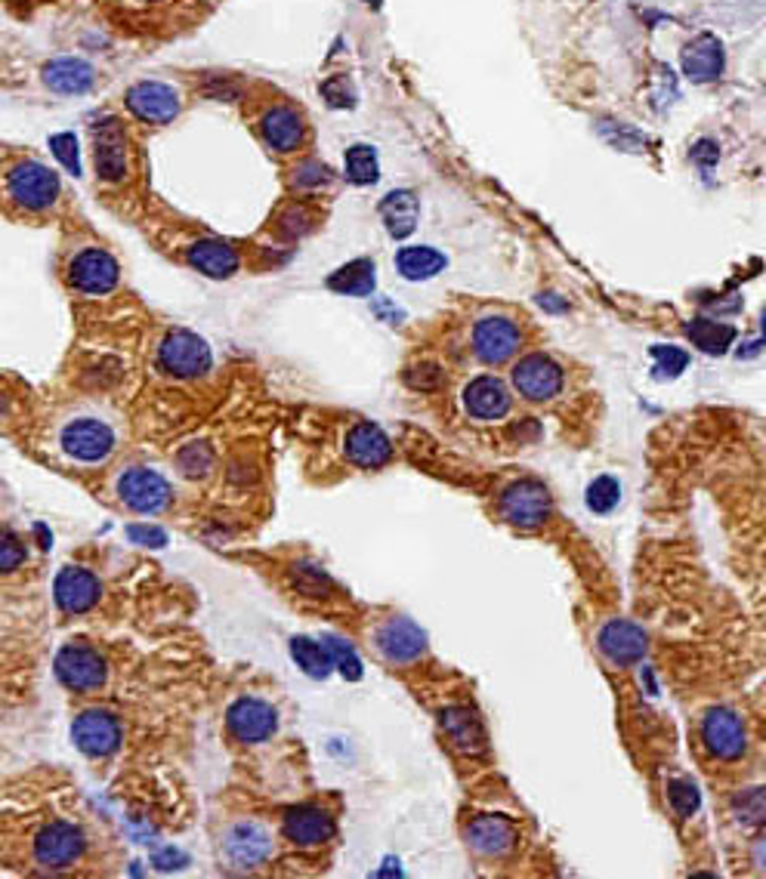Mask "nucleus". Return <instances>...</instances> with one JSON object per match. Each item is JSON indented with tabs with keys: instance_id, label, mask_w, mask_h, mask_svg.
I'll use <instances>...</instances> for the list:
<instances>
[{
	"instance_id": "46",
	"label": "nucleus",
	"mask_w": 766,
	"mask_h": 879,
	"mask_svg": "<svg viewBox=\"0 0 766 879\" xmlns=\"http://www.w3.org/2000/svg\"><path fill=\"white\" fill-rule=\"evenodd\" d=\"M53 149H56V155L62 158V164H66L69 170H75V174H78V142H75V136L71 134L56 136Z\"/></svg>"
},
{
	"instance_id": "40",
	"label": "nucleus",
	"mask_w": 766,
	"mask_h": 879,
	"mask_svg": "<svg viewBox=\"0 0 766 879\" xmlns=\"http://www.w3.org/2000/svg\"><path fill=\"white\" fill-rule=\"evenodd\" d=\"M652 358H656V374L661 379L680 377L686 365H689V355L684 349H677V346H656Z\"/></svg>"
},
{
	"instance_id": "5",
	"label": "nucleus",
	"mask_w": 766,
	"mask_h": 879,
	"mask_svg": "<svg viewBox=\"0 0 766 879\" xmlns=\"http://www.w3.org/2000/svg\"><path fill=\"white\" fill-rule=\"evenodd\" d=\"M66 278H69V285L78 294L99 297V294H109V290L118 287V282H121V266H118V259L111 257L109 250H102V247H84V250H78L69 259Z\"/></svg>"
},
{
	"instance_id": "24",
	"label": "nucleus",
	"mask_w": 766,
	"mask_h": 879,
	"mask_svg": "<svg viewBox=\"0 0 766 879\" xmlns=\"http://www.w3.org/2000/svg\"><path fill=\"white\" fill-rule=\"evenodd\" d=\"M467 842L473 852L485 855V858H501L517 846V827L501 814H479L467 827Z\"/></svg>"
},
{
	"instance_id": "28",
	"label": "nucleus",
	"mask_w": 766,
	"mask_h": 879,
	"mask_svg": "<svg viewBox=\"0 0 766 879\" xmlns=\"http://www.w3.org/2000/svg\"><path fill=\"white\" fill-rule=\"evenodd\" d=\"M96 81V71L84 59H56L43 68V83L62 96L87 93Z\"/></svg>"
},
{
	"instance_id": "20",
	"label": "nucleus",
	"mask_w": 766,
	"mask_h": 879,
	"mask_svg": "<svg viewBox=\"0 0 766 879\" xmlns=\"http://www.w3.org/2000/svg\"><path fill=\"white\" fill-rule=\"evenodd\" d=\"M513 405V395L507 389L504 379L498 377H477L470 379V386L464 389V407L470 417L477 419H501L507 417V411Z\"/></svg>"
},
{
	"instance_id": "37",
	"label": "nucleus",
	"mask_w": 766,
	"mask_h": 879,
	"mask_svg": "<svg viewBox=\"0 0 766 879\" xmlns=\"http://www.w3.org/2000/svg\"><path fill=\"white\" fill-rule=\"evenodd\" d=\"M28 562V546L13 531L0 527V574H13Z\"/></svg>"
},
{
	"instance_id": "15",
	"label": "nucleus",
	"mask_w": 766,
	"mask_h": 879,
	"mask_svg": "<svg viewBox=\"0 0 766 879\" xmlns=\"http://www.w3.org/2000/svg\"><path fill=\"white\" fill-rule=\"evenodd\" d=\"M226 725H229V731H233L242 744H261V741H266L273 734L275 725H278V713L266 701L242 698V701L229 707Z\"/></svg>"
},
{
	"instance_id": "47",
	"label": "nucleus",
	"mask_w": 766,
	"mask_h": 879,
	"mask_svg": "<svg viewBox=\"0 0 766 879\" xmlns=\"http://www.w3.org/2000/svg\"><path fill=\"white\" fill-rule=\"evenodd\" d=\"M322 93L328 96L331 106H337V109H343V106H353V93L346 90V78H334V81H328L325 87H322Z\"/></svg>"
},
{
	"instance_id": "2",
	"label": "nucleus",
	"mask_w": 766,
	"mask_h": 879,
	"mask_svg": "<svg viewBox=\"0 0 766 879\" xmlns=\"http://www.w3.org/2000/svg\"><path fill=\"white\" fill-rule=\"evenodd\" d=\"M59 176L41 161H19L7 174V195L28 214H43L59 201Z\"/></svg>"
},
{
	"instance_id": "17",
	"label": "nucleus",
	"mask_w": 766,
	"mask_h": 879,
	"mask_svg": "<svg viewBox=\"0 0 766 879\" xmlns=\"http://www.w3.org/2000/svg\"><path fill=\"white\" fill-rule=\"evenodd\" d=\"M600 651L616 666H634L646 658V633L630 621H609L597 636Z\"/></svg>"
},
{
	"instance_id": "31",
	"label": "nucleus",
	"mask_w": 766,
	"mask_h": 879,
	"mask_svg": "<svg viewBox=\"0 0 766 879\" xmlns=\"http://www.w3.org/2000/svg\"><path fill=\"white\" fill-rule=\"evenodd\" d=\"M686 337L693 339V346L708 355H720L733 346L736 339V327L726 322H714V318H693L686 325Z\"/></svg>"
},
{
	"instance_id": "10",
	"label": "nucleus",
	"mask_w": 766,
	"mask_h": 879,
	"mask_svg": "<svg viewBox=\"0 0 766 879\" xmlns=\"http://www.w3.org/2000/svg\"><path fill=\"white\" fill-rule=\"evenodd\" d=\"M127 111L143 124H170L183 109L177 87L161 81H139L124 96Z\"/></svg>"
},
{
	"instance_id": "21",
	"label": "nucleus",
	"mask_w": 766,
	"mask_h": 879,
	"mask_svg": "<svg viewBox=\"0 0 766 879\" xmlns=\"http://www.w3.org/2000/svg\"><path fill=\"white\" fill-rule=\"evenodd\" d=\"M223 846H226V855H229V861L235 867H257L273 855V839L254 821H242V824L229 827Z\"/></svg>"
},
{
	"instance_id": "41",
	"label": "nucleus",
	"mask_w": 766,
	"mask_h": 879,
	"mask_svg": "<svg viewBox=\"0 0 766 879\" xmlns=\"http://www.w3.org/2000/svg\"><path fill=\"white\" fill-rule=\"evenodd\" d=\"M405 383H409L411 389H424V393L439 389V386H442V367L433 365V362L411 365L409 371H405Z\"/></svg>"
},
{
	"instance_id": "42",
	"label": "nucleus",
	"mask_w": 766,
	"mask_h": 879,
	"mask_svg": "<svg viewBox=\"0 0 766 879\" xmlns=\"http://www.w3.org/2000/svg\"><path fill=\"white\" fill-rule=\"evenodd\" d=\"M294 583H297V590L306 595H325L331 586L328 577H325L318 569H313V565H297V571H294Z\"/></svg>"
},
{
	"instance_id": "49",
	"label": "nucleus",
	"mask_w": 766,
	"mask_h": 879,
	"mask_svg": "<svg viewBox=\"0 0 766 879\" xmlns=\"http://www.w3.org/2000/svg\"><path fill=\"white\" fill-rule=\"evenodd\" d=\"M541 306H548V309H566V303H557V299H553V294L541 297Z\"/></svg>"
},
{
	"instance_id": "33",
	"label": "nucleus",
	"mask_w": 766,
	"mask_h": 879,
	"mask_svg": "<svg viewBox=\"0 0 766 879\" xmlns=\"http://www.w3.org/2000/svg\"><path fill=\"white\" fill-rule=\"evenodd\" d=\"M343 170H346V179L356 182V186H371L377 182L381 176V164H377V151L359 142L353 149H346V158H343Z\"/></svg>"
},
{
	"instance_id": "32",
	"label": "nucleus",
	"mask_w": 766,
	"mask_h": 879,
	"mask_svg": "<svg viewBox=\"0 0 766 879\" xmlns=\"http://www.w3.org/2000/svg\"><path fill=\"white\" fill-rule=\"evenodd\" d=\"M331 287L337 294H346V297H369L374 290V263L371 259H356V263L343 266L341 271L331 275Z\"/></svg>"
},
{
	"instance_id": "12",
	"label": "nucleus",
	"mask_w": 766,
	"mask_h": 879,
	"mask_svg": "<svg viewBox=\"0 0 766 879\" xmlns=\"http://www.w3.org/2000/svg\"><path fill=\"white\" fill-rule=\"evenodd\" d=\"M513 386L529 402H550L562 389V367L541 352H532L513 365Z\"/></svg>"
},
{
	"instance_id": "50",
	"label": "nucleus",
	"mask_w": 766,
	"mask_h": 879,
	"mask_svg": "<svg viewBox=\"0 0 766 879\" xmlns=\"http://www.w3.org/2000/svg\"><path fill=\"white\" fill-rule=\"evenodd\" d=\"M0 414H3V398H0Z\"/></svg>"
},
{
	"instance_id": "23",
	"label": "nucleus",
	"mask_w": 766,
	"mask_h": 879,
	"mask_svg": "<svg viewBox=\"0 0 766 879\" xmlns=\"http://www.w3.org/2000/svg\"><path fill=\"white\" fill-rule=\"evenodd\" d=\"M53 593L56 605L66 614H84V611H90L99 602V581L87 569L69 565V569L59 571Z\"/></svg>"
},
{
	"instance_id": "13",
	"label": "nucleus",
	"mask_w": 766,
	"mask_h": 879,
	"mask_svg": "<svg viewBox=\"0 0 766 879\" xmlns=\"http://www.w3.org/2000/svg\"><path fill=\"white\" fill-rule=\"evenodd\" d=\"M71 738L81 753L94 759L111 757L121 747V722L109 710H84L71 725Z\"/></svg>"
},
{
	"instance_id": "44",
	"label": "nucleus",
	"mask_w": 766,
	"mask_h": 879,
	"mask_svg": "<svg viewBox=\"0 0 766 879\" xmlns=\"http://www.w3.org/2000/svg\"><path fill=\"white\" fill-rule=\"evenodd\" d=\"M294 174H297L294 176V182H297V186H303V189H315V186H322V182H328L331 179L328 167H325V164H318V161L301 164Z\"/></svg>"
},
{
	"instance_id": "18",
	"label": "nucleus",
	"mask_w": 766,
	"mask_h": 879,
	"mask_svg": "<svg viewBox=\"0 0 766 879\" xmlns=\"http://www.w3.org/2000/svg\"><path fill=\"white\" fill-rule=\"evenodd\" d=\"M282 830L294 846L313 849V846H322L334 837V818L322 806H297L285 814Z\"/></svg>"
},
{
	"instance_id": "19",
	"label": "nucleus",
	"mask_w": 766,
	"mask_h": 879,
	"mask_svg": "<svg viewBox=\"0 0 766 879\" xmlns=\"http://www.w3.org/2000/svg\"><path fill=\"white\" fill-rule=\"evenodd\" d=\"M261 136L263 142L269 146L278 155H287V151H297L306 139V124H303V115L291 106H273L261 118Z\"/></svg>"
},
{
	"instance_id": "48",
	"label": "nucleus",
	"mask_w": 766,
	"mask_h": 879,
	"mask_svg": "<svg viewBox=\"0 0 766 879\" xmlns=\"http://www.w3.org/2000/svg\"><path fill=\"white\" fill-rule=\"evenodd\" d=\"M693 158H696L701 167H711V164H717V158H720V149H717L714 139H698L696 146H693Z\"/></svg>"
},
{
	"instance_id": "38",
	"label": "nucleus",
	"mask_w": 766,
	"mask_h": 879,
	"mask_svg": "<svg viewBox=\"0 0 766 879\" xmlns=\"http://www.w3.org/2000/svg\"><path fill=\"white\" fill-rule=\"evenodd\" d=\"M668 802H670V809L680 814V818H693V814L698 812V802H701V797H698V787L693 784V781L677 778V781H670L668 784Z\"/></svg>"
},
{
	"instance_id": "3",
	"label": "nucleus",
	"mask_w": 766,
	"mask_h": 879,
	"mask_svg": "<svg viewBox=\"0 0 766 879\" xmlns=\"http://www.w3.org/2000/svg\"><path fill=\"white\" fill-rule=\"evenodd\" d=\"M115 442H118L115 429L99 417H75L69 423H62V429H59L62 454L78 463L109 461Z\"/></svg>"
},
{
	"instance_id": "16",
	"label": "nucleus",
	"mask_w": 766,
	"mask_h": 879,
	"mask_svg": "<svg viewBox=\"0 0 766 879\" xmlns=\"http://www.w3.org/2000/svg\"><path fill=\"white\" fill-rule=\"evenodd\" d=\"M377 651L390 663H411L418 661L426 651L424 630L409 618H390L377 630Z\"/></svg>"
},
{
	"instance_id": "25",
	"label": "nucleus",
	"mask_w": 766,
	"mask_h": 879,
	"mask_svg": "<svg viewBox=\"0 0 766 879\" xmlns=\"http://www.w3.org/2000/svg\"><path fill=\"white\" fill-rule=\"evenodd\" d=\"M343 451H346L350 463H356L362 470H377V466H383V463L393 457L390 438H386L381 426H374V423H356V426L346 433Z\"/></svg>"
},
{
	"instance_id": "6",
	"label": "nucleus",
	"mask_w": 766,
	"mask_h": 879,
	"mask_svg": "<svg viewBox=\"0 0 766 879\" xmlns=\"http://www.w3.org/2000/svg\"><path fill=\"white\" fill-rule=\"evenodd\" d=\"M158 365L179 379H195L210 371V346L189 330H174L158 346Z\"/></svg>"
},
{
	"instance_id": "26",
	"label": "nucleus",
	"mask_w": 766,
	"mask_h": 879,
	"mask_svg": "<svg viewBox=\"0 0 766 879\" xmlns=\"http://www.w3.org/2000/svg\"><path fill=\"white\" fill-rule=\"evenodd\" d=\"M186 259H189L192 269H198L207 278H233L242 259L235 254L233 244L219 241V238H202L195 241L186 250Z\"/></svg>"
},
{
	"instance_id": "39",
	"label": "nucleus",
	"mask_w": 766,
	"mask_h": 879,
	"mask_svg": "<svg viewBox=\"0 0 766 879\" xmlns=\"http://www.w3.org/2000/svg\"><path fill=\"white\" fill-rule=\"evenodd\" d=\"M325 649H328L331 663H334V666L341 670L343 676H346V679H359V676H362V661H359L356 651L350 649V645H346L343 639L328 636V639H325Z\"/></svg>"
},
{
	"instance_id": "9",
	"label": "nucleus",
	"mask_w": 766,
	"mask_h": 879,
	"mask_svg": "<svg viewBox=\"0 0 766 879\" xmlns=\"http://www.w3.org/2000/svg\"><path fill=\"white\" fill-rule=\"evenodd\" d=\"M118 497L134 513L155 515L167 510V503H170V485L165 482V475H158L155 470L134 466V470H124L118 475Z\"/></svg>"
},
{
	"instance_id": "36",
	"label": "nucleus",
	"mask_w": 766,
	"mask_h": 879,
	"mask_svg": "<svg viewBox=\"0 0 766 879\" xmlns=\"http://www.w3.org/2000/svg\"><path fill=\"white\" fill-rule=\"evenodd\" d=\"M621 501V485H618L612 475H600L597 482H590L588 487V510L593 513H612Z\"/></svg>"
},
{
	"instance_id": "30",
	"label": "nucleus",
	"mask_w": 766,
	"mask_h": 879,
	"mask_svg": "<svg viewBox=\"0 0 766 879\" xmlns=\"http://www.w3.org/2000/svg\"><path fill=\"white\" fill-rule=\"evenodd\" d=\"M445 266H449L445 254H439L436 247H426V244H411V247H402L396 254L399 275L409 278V282H426V278L439 275Z\"/></svg>"
},
{
	"instance_id": "35",
	"label": "nucleus",
	"mask_w": 766,
	"mask_h": 879,
	"mask_svg": "<svg viewBox=\"0 0 766 879\" xmlns=\"http://www.w3.org/2000/svg\"><path fill=\"white\" fill-rule=\"evenodd\" d=\"M179 473L189 475V478H205L214 470V451L205 442H192L177 454Z\"/></svg>"
},
{
	"instance_id": "1",
	"label": "nucleus",
	"mask_w": 766,
	"mask_h": 879,
	"mask_svg": "<svg viewBox=\"0 0 766 879\" xmlns=\"http://www.w3.org/2000/svg\"><path fill=\"white\" fill-rule=\"evenodd\" d=\"M87 852V837L78 824L66 818L43 821L28 837V861L41 873H66Z\"/></svg>"
},
{
	"instance_id": "27",
	"label": "nucleus",
	"mask_w": 766,
	"mask_h": 879,
	"mask_svg": "<svg viewBox=\"0 0 766 879\" xmlns=\"http://www.w3.org/2000/svg\"><path fill=\"white\" fill-rule=\"evenodd\" d=\"M442 729L449 734V741L461 753H467V757H479L489 747L485 729H482V722H479V717L470 707H449V710H442Z\"/></svg>"
},
{
	"instance_id": "29",
	"label": "nucleus",
	"mask_w": 766,
	"mask_h": 879,
	"mask_svg": "<svg viewBox=\"0 0 766 879\" xmlns=\"http://www.w3.org/2000/svg\"><path fill=\"white\" fill-rule=\"evenodd\" d=\"M418 217H421V201L411 189L390 191L381 201V219L393 238H409L418 229Z\"/></svg>"
},
{
	"instance_id": "8",
	"label": "nucleus",
	"mask_w": 766,
	"mask_h": 879,
	"mask_svg": "<svg viewBox=\"0 0 766 879\" xmlns=\"http://www.w3.org/2000/svg\"><path fill=\"white\" fill-rule=\"evenodd\" d=\"M550 491L534 478H522L513 482L501 494V515H504L510 525L517 527H538L544 525L550 518Z\"/></svg>"
},
{
	"instance_id": "4",
	"label": "nucleus",
	"mask_w": 766,
	"mask_h": 879,
	"mask_svg": "<svg viewBox=\"0 0 766 879\" xmlns=\"http://www.w3.org/2000/svg\"><path fill=\"white\" fill-rule=\"evenodd\" d=\"M109 666L102 654L94 645L84 642H69L66 649L56 654V679L75 694H90L106 685Z\"/></svg>"
},
{
	"instance_id": "22",
	"label": "nucleus",
	"mask_w": 766,
	"mask_h": 879,
	"mask_svg": "<svg viewBox=\"0 0 766 879\" xmlns=\"http://www.w3.org/2000/svg\"><path fill=\"white\" fill-rule=\"evenodd\" d=\"M726 66V53L720 38L714 34H698L693 41L684 47V75L689 81L696 83H711L724 75Z\"/></svg>"
},
{
	"instance_id": "43",
	"label": "nucleus",
	"mask_w": 766,
	"mask_h": 879,
	"mask_svg": "<svg viewBox=\"0 0 766 879\" xmlns=\"http://www.w3.org/2000/svg\"><path fill=\"white\" fill-rule=\"evenodd\" d=\"M310 229H313V217H310L306 207H291L285 217L278 219V231L287 235V238H301L303 231Z\"/></svg>"
},
{
	"instance_id": "45",
	"label": "nucleus",
	"mask_w": 766,
	"mask_h": 879,
	"mask_svg": "<svg viewBox=\"0 0 766 879\" xmlns=\"http://www.w3.org/2000/svg\"><path fill=\"white\" fill-rule=\"evenodd\" d=\"M739 818L742 821H748V824H760V821H764V793H760V790H752L748 799H742Z\"/></svg>"
},
{
	"instance_id": "14",
	"label": "nucleus",
	"mask_w": 766,
	"mask_h": 879,
	"mask_svg": "<svg viewBox=\"0 0 766 879\" xmlns=\"http://www.w3.org/2000/svg\"><path fill=\"white\" fill-rule=\"evenodd\" d=\"M701 741L708 747V753L717 759H733L745 757L748 750V731H745V722H742L733 710H708V717L701 722Z\"/></svg>"
},
{
	"instance_id": "11",
	"label": "nucleus",
	"mask_w": 766,
	"mask_h": 879,
	"mask_svg": "<svg viewBox=\"0 0 766 879\" xmlns=\"http://www.w3.org/2000/svg\"><path fill=\"white\" fill-rule=\"evenodd\" d=\"M94 164L96 176L106 182H121L130 164H127V130L118 118H99L94 124Z\"/></svg>"
},
{
	"instance_id": "7",
	"label": "nucleus",
	"mask_w": 766,
	"mask_h": 879,
	"mask_svg": "<svg viewBox=\"0 0 766 879\" xmlns=\"http://www.w3.org/2000/svg\"><path fill=\"white\" fill-rule=\"evenodd\" d=\"M522 346V330L504 315H485L473 327V352L482 365H504Z\"/></svg>"
},
{
	"instance_id": "34",
	"label": "nucleus",
	"mask_w": 766,
	"mask_h": 879,
	"mask_svg": "<svg viewBox=\"0 0 766 879\" xmlns=\"http://www.w3.org/2000/svg\"><path fill=\"white\" fill-rule=\"evenodd\" d=\"M291 658L297 661V666H303V670L315 679H325L331 673V666H334L325 645H318L313 639H303V636L291 642Z\"/></svg>"
}]
</instances>
